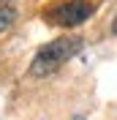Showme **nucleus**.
I'll list each match as a JSON object with an SVG mask.
<instances>
[{
	"label": "nucleus",
	"instance_id": "f257e3e1",
	"mask_svg": "<svg viewBox=\"0 0 117 120\" xmlns=\"http://www.w3.org/2000/svg\"><path fill=\"white\" fill-rule=\"evenodd\" d=\"M84 41L79 36H66V38H55L49 44H44L38 49V55L30 63V74L33 76H46L52 71H57L60 66H66V60H71L73 55L79 52Z\"/></svg>",
	"mask_w": 117,
	"mask_h": 120
},
{
	"label": "nucleus",
	"instance_id": "f03ea898",
	"mask_svg": "<svg viewBox=\"0 0 117 120\" xmlns=\"http://www.w3.org/2000/svg\"><path fill=\"white\" fill-rule=\"evenodd\" d=\"M93 14H95L93 0H63L46 11V19L52 25H60V27H76V25L87 22Z\"/></svg>",
	"mask_w": 117,
	"mask_h": 120
},
{
	"label": "nucleus",
	"instance_id": "7ed1b4c3",
	"mask_svg": "<svg viewBox=\"0 0 117 120\" xmlns=\"http://www.w3.org/2000/svg\"><path fill=\"white\" fill-rule=\"evenodd\" d=\"M14 22H16V11H14L11 6H0V33L8 30Z\"/></svg>",
	"mask_w": 117,
	"mask_h": 120
},
{
	"label": "nucleus",
	"instance_id": "20e7f679",
	"mask_svg": "<svg viewBox=\"0 0 117 120\" xmlns=\"http://www.w3.org/2000/svg\"><path fill=\"white\" fill-rule=\"evenodd\" d=\"M112 33L117 36V16H114V25H112Z\"/></svg>",
	"mask_w": 117,
	"mask_h": 120
},
{
	"label": "nucleus",
	"instance_id": "39448f33",
	"mask_svg": "<svg viewBox=\"0 0 117 120\" xmlns=\"http://www.w3.org/2000/svg\"><path fill=\"white\" fill-rule=\"evenodd\" d=\"M0 6H8V0H0Z\"/></svg>",
	"mask_w": 117,
	"mask_h": 120
}]
</instances>
